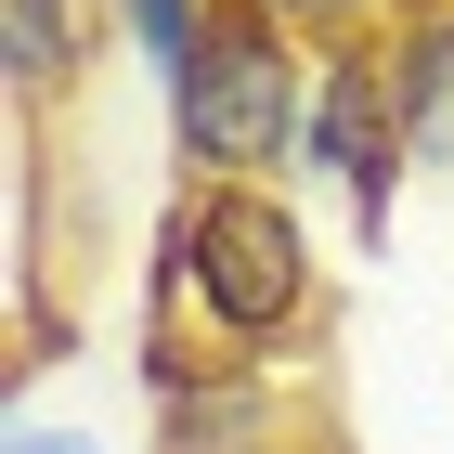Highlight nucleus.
<instances>
[{
	"label": "nucleus",
	"instance_id": "obj_6",
	"mask_svg": "<svg viewBox=\"0 0 454 454\" xmlns=\"http://www.w3.org/2000/svg\"><path fill=\"white\" fill-rule=\"evenodd\" d=\"M377 52H389V105H403V156L454 169V0H416Z\"/></svg>",
	"mask_w": 454,
	"mask_h": 454
},
{
	"label": "nucleus",
	"instance_id": "obj_2",
	"mask_svg": "<svg viewBox=\"0 0 454 454\" xmlns=\"http://www.w3.org/2000/svg\"><path fill=\"white\" fill-rule=\"evenodd\" d=\"M299 117H312V39L234 0L208 27V52L169 78V156L182 182H273L299 169Z\"/></svg>",
	"mask_w": 454,
	"mask_h": 454
},
{
	"label": "nucleus",
	"instance_id": "obj_8",
	"mask_svg": "<svg viewBox=\"0 0 454 454\" xmlns=\"http://www.w3.org/2000/svg\"><path fill=\"white\" fill-rule=\"evenodd\" d=\"M260 13H286V27L312 39V52H338V39H389L416 0H260Z\"/></svg>",
	"mask_w": 454,
	"mask_h": 454
},
{
	"label": "nucleus",
	"instance_id": "obj_9",
	"mask_svg": "<svg viewBox=\"0 0 454 454\" xmlns=\"http://www.w3.org/2000/svg\"><path fill=\"white\" fill-rule=\"evenodd\" d=\"M0 454H117V442H105V428H66V416H13Z\"/></svg>",
	"mask_w": 454,
	"mask_h": 454
},
{
	"label": "nucleus",
	"instance_id": "obj_1",
	"mask_svg": "<svg viewBox=\"0 0 454 454\" xmlns=\"http://www.w3.org/2000/svg\"><path fill=\"white\" fill-rule=\"evenodd\" d=\"M156 325L234 350V364H286L325 325V234L273 182H182V208L156 221Z\"/></svg>",
	"mask_w": 454,
	"mask_h": 454
},
{
	"label": "nucleus",
	"instance_id": "obj_10",
	"mask_svg": "<svg viewBox=\"0 0 454 454\" xmlns=\"http://www.w3.org/2000/svg\"><path fill=\"white\" fill-rule=\"evenodd\" d=\"M286 454H312V442H286Z\"/></svg>",
	"mask_w": 454,
	"mask_h": 454
},
{
	"label": "nucleus",
	"instance_id": "obj_7",
	"mask_svg": "<svg viewBox=\"0 0 454 454\" xmlns=\"http://www.w3.org/2000/svg\"><path fill=\"white\" fill-rule=\"evenodd\" d=\"M221 13H234V0H105V27L130 39V66L156 78V91H169V78L208 52V27H221Z\"/></svg>",
	"mask_w": 454,
	"mask_h": 454
},
{
	"label": "nucleus",
	"instance_id": "obj_4",
	"mask_svg": "<svg viewBox=\"0 0 454 454\" xmlns=\"http://www.w3.org/2000/svg\"><path fill=\"white\" fill-rule=\"evenodd\" d=\"M143 403H156V454H286L299 416H286V377L273 364H234V350L156 325L143 338Z\"/></svg>",
	"mask_w": 454,
	"mask_h": 454
},
{
	"label": "nucleus",
	"instance_id": "obj_3",
	"mask_svg": "<svg viewBox=\"0 0 454 454\" xmlns=\"http://www.w3.org/2000/svg\"><path fill=\"white\" fill-rule=\"evenodd\" d=\"M299 182H312V195H338L364 247L389 234V208H403V182H416V156H403V105H389V52H377V39H338V52H312V117H299Z\"/></svg>",
	"mask_w": 454,
	"mask_h": 454
},
{
	"label": "nucleus",
	"instance_id": "obj_5",
	"mask_svg": "<svg viewBox=\"0 0 454 454\" xmlns=\"http://www.w3.org/2000/svg\"><path fill=\"white\" fill-rule=\"evenodd\" d=\"M91 27H105V0H0V91H13V117H52L91 78Z\"/></svg>",
	"mask_w": 454,
	"mask_h": 454
}]
</instances>
